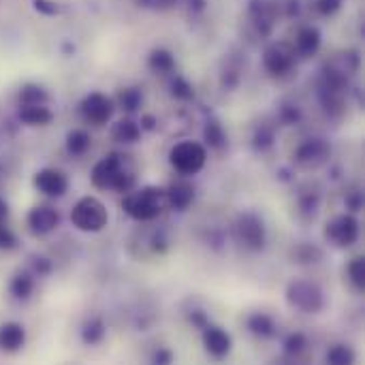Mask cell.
Masks as SVG:
<instances>
[{"instance_id": "6da1fadb", "label": "cell", "mask_w": 365, "mask_h": 365, "mask_svg": "<svg viewBox=\"0 0 365 365\" xmlns=\"http://www.w3.org/2000/svg\"><path fill=\"white\" fill-rule=\"evenodd\" d=\"M135 167L130 163V156L124 154H109L92 169V184L101 190H115L124 195L135 188Z\"/></svg>"}, {"instance_id": "7a4b0ae2", "label": "cell", "mask_w": 365, "mask_h": 365, "mask_svg": "<svg viewBox=\"0 0 365 365\" xmlns=\"http://www.w3.org/2000/svg\"><path fill=\"white\" fill-rule=\"evenodd\" d=\"M167 205V197L163 188L156 186H143L139 190H128L124 201H122V210L139 222H148L154 220L163 214Z\"/></svg>"}, {"instance_id": "3957f363", "label": "cell", "mask_w": 365, "mask_h": 365, "mask_svg": "<svg viewBox=\"0 0 365 365\" xmlns=\"http://www.w3.org/2000/svg\"><path fill=\"white\" fill-rule=\"evenodd\" d=\"M71 222L83 233H98L107 227L109 214L96 197H83L71 210Z\"/></svg>"}, {"instance_id": "277c9868", "label": "cell", "mask_w": 365, "mask_h": 365, "mask_svg": "<svg viewBox=\"0 0 365 365\" xmlns=\"http://www.w3.org/2000/svg\"><path fill=\"white\" fill-rule=\"evenodd\" d=\"M287 302L306 314H317L325 306V297H323L321 287L317 282H310V280H293L287 287Z\"/></svg>"}, {"instance_id": "5b68a950", "label": "cell", "mask_w": 365, "mask_h": 365, "mask_svg": "<svg viewBox=\"0 0 365 365\" xmlns=\"http://www.w3.org/2000/svg\"><path fill=\"white\" fill-rule=\"evenodd\" d=\"M205 160H207V152L197 141H182L173 145V150L169 152V163L182 175L199 173L205 167Z\"/></svg>"}, {"instance_id": "8992f818", "label": "cell", "mask_w": 365, "mask_h": 365, "mask_svg": "<svg viewBox=\"0 0 365 365\" xmlns=\"http://www.w3.org/2000/svg\"><path fill=\"white\" fill-rule=\"evenodd\" d=\"M233 233H235V240L248 248V250H263L265 246V240H267V233H265V222L257 216V214H242L233 227Z\"/></svg>"}, {"instance_id": "52a82bcc", "label": "cell", "mask_w": 365, "mask_h": 365, "mask_svg": "<svg viewBox=\"0 0 365 365\" xmlns=\"http://www.w3.org/2000/svg\"><path fill=\"white\" fill-rule=\"evenodd\" d=\"M357 237L359 222L349 214H340L325 225V240L336 248H349L357 242Z\"/></svg>"}, {"instance_id": "ba28073f", "label": "cell", "mask_w": 365, "mask_h": 365, "mask_svg": "<svg viewBox=\"0 0 365 365\" xmlns=\"http://www.w3.org/2000/svg\"><path fill=\"white\" fill-rule=\"evenodd\" d=\"M113 101L101 92H92L81 101V115L86 122L94 124V126H103L111 120L113 115Z\"/></svg>"}, {"instance_id": "9c48e42d", "label": "cell", "mask_w": 365, "mask_h": 365, "mask_svg": "<svg viewBox=\"0 0 365 365\" xmlns=\"http://www.w3.org/2000/svg\"><path fill=\"white\" fill-rule=\"evenodd\" d=\"M278 13H280V4L276 0H250L248 15H250L252 26L257 28V32L261 36L272 34L274 24L278 19Z\"/></svg>"}, {"instance_id": "30bf717a", "label": "cell", "mask_w": 365, "mask_h": 365, "mask_svg": "<svg viewBox=\"0 0 365 365\" xmlns=\"http://www.w3.org/2000/svg\"><path fill=\"white\" fill-rule=\"evenodd\" d=\"M263 64L265 68L276 75L282 77L287 75L293 64H295V51L289 43H272L265 51H263Z\"/></svg>"}, {"instance_id": "8fae6325", "label": "cell", "mask_w": 365, "mask_h": 365, "mask_svg": "<svg viewBox=\"0 0 365 365\" xmlns=\"http://www.w3.org/2000/svg\"><path fill=\"white\" fill-rule=\"evenodd\" d=\"M34 186L45 197H64L68 190V178L58 169H41L34 175Z\"/></svg>"}, {"instance_id": "7c38bea8", "label": "cell", "mask_w": 365, "mask_h": 365, "mask_svg": "<svg viewBox=\"0 0 365 365\" xmlns=\"http://www.w3.org/2000/svg\"><path fill=\"white\" fill-rule=\"evenodd\" d=\"M60 225V212L49 205H36L28 214V229L34 235H47Z\"/></svg>"}, {"instance_id": "4fadbf2b", "label": "cell", "mask_w": 365, "mask_h": 365, "mask_svg": "<svg viewBox=\"0 0 365 365\" xmlns=\"http://www.w3.org/2000/svg\"><path fill=\"white\" fill-rule=\"evenodd\" d=\"M331 154V148L327 145V141L323 139H310L306 143H302L295 152V158L302 167H319L327 160V156Z\"/></svg>"}, {"instance_id": "5bb4252c", "label": "cell", "mask_w": 365, "mask_h": 365, "mask_svg": "<svg viewBox=\"0 0 365 365\" xmlns=\"http://www.w3.org/2000/svg\"><path fill=\"white\" fill-rule=\"evenodd\" d=\"M321 43H323V34L317 26H302L295 34L293 51H295V56L310 58L321 49Z\"/></svg>"}, {"instance_id": "9a60e30c", "label": "cell", "mask_w": 365, "mask_h": 365, "mask_svg": "<svg viewBox=\"0 0 365 365\" xmlns=\"http://www.w3.org/2000/svg\"><path fill=\"white\" fill-rule=\"evenodd\" d=\"M203 344H205V351H207L212 357H216V359L227 357V355L231 353V346H233L231 336H229L225 329L214 327V325H207V327L203 329Z\"/></svg>"}, {"instance_id": "2e32d148", "label": "cell", "mask_w": 365, "mask_h": 365, "mask_svg": "<svg viewBox=\"0 0 365 365\" xmlns=\"http://www.w3.org/2000/svg\"><path fill=\"white\" fill-rule=\"evenodd\" d=\"M165 197H167V205H171L173 210L184 212L195 199V188H192V184H188L184 180H178V182L169 184V188L165 190Z\"/></svg>"}, {"instance_id": "e0dca14e", "label": "cell", "mask_w": 365, "mask_h": 365, "mask_svg": "<svg viewBox=\"0 0 365 365\" xmlns=\"http://www.w3.org/2000/svg\"><path fill=\"white\" fill-rule=\"evenodd\" d=\"M26 344V329L19 323L0 325V349L6 353H17Z\"/></svg>"}, {"instance_id": "ac0fdd59", "label": "cell", "mask_w": 365, "mask_h": 365, "mask_svg": "<svg viewBox=\"0 0 365 365\" xmlns=\"http://www.w3.org/2000/svg\"><path fill=\"white\" fill-rule=\"evenodd\" d=\"M17 118L28 126H47L53 120V113L47 105H19Z\"/></svg>"}, {"instance_id": "d6986e66", "label": "cell", "mask_w": 365, "mask_h": 365, "mask_svg": "<svg viewBox=\"0 0 365 365\" xmlns=\"http://www.w3.org/2000/svg\"><path fill=\"white\" fill-rule=\"evenodd\" d=\"M111 137L118 143H137L141 137V126L137 122H133L130 118H122L120 122L113 124L111 128Z\"/></svg>"}, {"instance_id": "ffe728a7", "label": "cell", "mask_w": 365, "mask_h": 365, "mask_svg": "<svg viewBox=\"0 0 365 365\" xmlns=\"http://www.w3.org/2000/svg\"><path fill=\"white\" fill-rule=\"evenodd\" d=\"M148 66L154 71V73H160V75H167L175 68V56L165 49V47H156L150 51L148 56Z\"/></svg>"}, {"instance_id": "44dd1931", "label": "cell", "mask_w": 365, "mask_h": 365, "mask_svg": "<svg viewBox=\"0 0 365 365\" xmlns=\"http://www.w3.org/2000/svg\"><path fill=\"white\" fill-rule=\"evenodd\" d=\"M90 145H92V137L81 128L71 130L66 137V150L71 156H83L90 150Z\"/></svg>"}, {"instance_id": "7402d4cb", "label": "cell", "mask_w": 365, "mask_h": 365, "mask_svg": "<svg viewBox=\"0 0 365 365\" xmlns=\"http://www.w3.org/2000/svg\"><path fill=\"white\" fill-rule=\"evenodd\" d=\"M248 329L259 336V338H272L276 334V323L272 317L263 314V312H257L248 319Z\"/></svg>"}, {"instance_id": "603a6c76", "label": "cell", "mask_w": 365, "mask_h": 365, "mask_svg": "<svg viewBox=\"0 0 365 365\" xmlns=\"http://www.w3.org/2000/svg\"><path fill=\"white\" fill-rule=\"evenodd\" d=\"M203 139L210 148L214 150H222L227 145V133L222 128V124L218 120H210L203 128Z\"/></svg>"}, {"instance_id": "cb8c5ba5", "label": "cell", "mask_w": 365, "mask_h": 365, "mask_svg": "<svg viewBox=\"0 0 365 365\" xmlns=\"http://www.w3.org/2000/svg\"><path fill=\"white\" fill-rule=\"evenodd\" d=\"M49 94L45 92V88L36 86V83H26L19 90V105H47Z\"/></svg>"}, {"instance_id": "d4e9b609", "label": "cell", "mask_w": 365, "mask_h": 365, "mask_svg": "<svg viewBox=\"0 0 365 365\" xmlns=\"http://www.w3.org/2000/svg\"><path fill=\"white\" fill-rule=\"evenodd\" d=\"M32 291H34V280H32L30 274H17V276L11 280V295H13L15 299L26 302V299L32 295Z\"/></svg>"}, {"instance_id": "484cf974", "label": "cell", "mask_w": 365, "mask_h": 365, "mask_svg": "<svg viewBox=\"0 0 365 365\" xmlns=\"http://www.w3.org/2000/svg\"><path fill=\"white\" fill-rule=\"evenodd\" d=\"M118 103H120V107H122L124 111L133 113V111H137V109L141 107V103H143V92H141L139 88H124V90H120V94H118Z\"/></svg>"}, {"instance_id": "4316f807", "label": "cell", "mask_w": 365, "mask_h": 365, "mask_svg": "<svg viewBox=\"0 0 365 365\" xmlns=\"http://www.w3.org/2000/svg\"><path fill=\"white\" fill-rule=\"evenodd\" d=\"M103 338H105V325H103V321L92 319V321H88V323L83 325V329H81V340H83L86 344H90V346L101 344Z\"/></svg>"}, {"instance_id": "83f0119b", "label": "cell", "mask_w": 365, "mask_h": 365, "mask_svg": "<svg viewBox=\"0 0 365 365\" xmlns=\"http://www.w3.org/2000/svg\"><path fill=\"white\" fill-rule=\"evenodd\" d=\"M274 141H276V133H274V128H272V126H265V124H261V126L255 130L252 145H255L257 150L265 152V150H269V148L274 145Z\"/></svg>"}, {"instance_id": "f1b7e54d", "label": "cell", "mask_w": 365, "mask_h": 365, "mask_svg": "<svg viewBox=\"0 0 365 365\" xmlns=\"http://www.w3.org/2000/svg\"><path fill=\"white\" fill-rule=\"evenodd\" d=\"M327 361L334 365H349L355 361V353L346 344H338L327 353Z\"/></svg>"}, {"instance_id": "f546056e", "label": "cell", "mask_w": 365, "mask_h": 365, "mask_svg": "<svg viewBox=\"0 0 365 365\" xmlns=\"http://www.w3.org/2000/svg\"><path fill=\"white\" fill-rule=\"evenodd\" d=\"M349 278L353 282V287L357 291H364L365 289V261L359 257V259H353L351 265H349Z\"/></svg>"}, {"instance_id": "4dcf8cb0", "label": "cell", "mask_w": 365, "mask_h": 365, "mask_svg": "<svg viewBox=\"0 0 365 365\" xmlns=\"http://www.w3.org/2000/svg\"><path fill=\"white\" fill-rule=\"evenodd\" d=\"M171 94L180 101H190L195 96V90L192 86L184 79V77H175L173 83H171Z\"/></svg>"}, {"instance_id": "1f68e13d", "label": "cell", "mask_w": 365, "mask_h": 365, "mask_svg": "<svg viewBox=\"0 0 365 365\" xmlns=\"http://www.w3.org/2000/svg\"><path fill=\"white\" fill-rule=\"evenodd\" d=\"M306 349V338L302 334H291L284 342V351L287 355H299Z\"/></svg>"}, {"instance_id": "d6a6232c", "label": "cell", "mask_w": 365, "mask_h": 365, "mask_svg": "<svg viewBox=\"0 0 365 365\" xmlns=\"http://www.w3.org/2000/svg\"><path fill=\"white\" fill-rule=\"evenodd\" d=\"M297 263H317V259H321V250L314 248V246H302L297 252Z\"/></svg>"}, {"instance_id": "836d02e7", "label": "cell", "mask_w": 365, "mask_h": 365, "mask_svg": "<svg viewBox=\"0 0 365 365\" xmlns=\"http://www.w3.org/2000/svg\"><path fill=\"white\" fill-rule=\"evenodd\" d=\"M299 118H302V111H299L297 105H282L280 107V120L284 124H297Z\"/></svg>"}, {"instance_id": "e575fe53", "label": "cell", "mask_w": 365, "mask_h": 365, "mask_svg": "<svg viewBox=\"0 0 365 365\" xmlns=\"http://www.w3.org/2000/svg\"><path fill=\"white\" fill-rule=\"evenodd\" d=\"M15 246H17L15 233L9 227H4V222H2L0 225V250H13Z\"/></svg>"}, {"instance_id": "d590c367", "label": "cell", "mask_w": 365, "mask_h": 365, "mask_svg": "<svg viewBox=\"0 0 365 365\" xmlns=\"http://www.w3.org/2000/svg\"><path fill=\"white\" fill-rule=\"evenodd\" d=\"M32 4H34V9H36L38 13L49 15V17L60 13V6H58V2H56V0H32Z\"/></svg>"}, {"instance_id": "8d00e7d4", "label": "cell", "mask_w": 365, "mask_h": 365, "mask_svg": "<svg viewBox=\"0 0 365 365\" xmlns=\"http://www.w3.org/2000/svg\"><path fill=\"white\" fill-rule=\"evenodd\" d=\"M342 2L344 0H317V11L321 15H334V13L340 11Z\"/></svg>"}, {"instance_id": "74e56055", "label": "cell", "mask_w": 365, "mask_h": 365, "mask_svg": "<svg viewBox=\"0 0 365 365\" xmlns=\"http://www.w3.org/2000/svg\"><path fill=\"white\" fill-rule=\"evenodd\" d=\"M178 0H139L141 6H148V9H154V11H165V9H171L175 6Z\"/></svg>"}, {"instance_id": "f35d334b", "label": "cell", "mask_w": 365, "mask_h": 365, "mask_svg": "<svg viewBox=\"0 0 365 365\" xmlns=\"http://www.w3.org/2000/svg\"><path fill=\"white\" fill-rule=\"evenodd\" d=\"M34 269L38 272V276L41 274H49L51 272V263L47 259H34Z\"/></svg>"}, {"instance_id": "ab89813d", "label": "cell", "mask_w": 365, "mask_h": 365, "mask_svg": "<svg viewBox=\"0 0 365 365\" xmlns=\"http://www.w3.org/2000/svg\"><path fill=\"white\" fill-rule=\"evenodd\" d=\"M190 323L197 325L199 329H205V327H207V319H205L203 312H192V314H190Z\"/></svg>"}, {"instance_id": "60d3db41", "label": "cell", "mask_w": 365, "mask_h": 365, "mask_svg": "<svg viewBox=\"0 0 365 365\" xmlns=\"http://www.w3.org/2000/svg\"><path fill=\"white\" fill-rule=\"evenodd\" d=\"M171 359H173V355H171L169 351H158V353L154 355V361H156V364H171Z\"/></svg>"}, {"instance_id": "b9f144b4", "label": "cell", "mask_w": 365, "mask_h": 365, "mask_svg": "<svg viewBox=\"0 0 365 365\" xmlns=\"http://www.w3.org/2000/svg\"><path fill=\"white\" fill-rule=\"evenodd\" d=\"M361 203H364V199H361V195H359V192H355V195L349 199V207H351L353 212H357V210L361 207Z\"/></svg>"}, {"instance_id": "7bdbcfd3", "label": "cell", "mask_w": 365, "mask_h": 365, "mask_svg": "<svg viewBox=\"0 0 365 365\" xmlns=\"http://www.w3.org/2000/svg\"><path fill=\"white\" fill-rule=\"evenodd\" d=\"M154 130L156 128V120L152 118V115H143V120H141V130Z\"/></svg>"}, {"instance_id": "ee69618b", "label": "cell", "mask_w": 365, "mask_h": 365, "mask_svg": "<svg viewBox=\"0 0 365 365\" xmlns=\"http://www.w3.org/2000/svg\"><path fill=\"white\" fill-rule=\"evenodd\" d=\"M6 216H9V205H6L4 199H0V225L6 220Z\"/></svg>"}]
</instances>
